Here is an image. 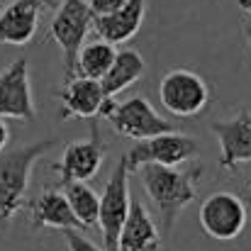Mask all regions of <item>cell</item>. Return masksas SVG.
<instances>
[{
	"label": "cell",
	"mask_w": 251,
	"mask_h": 251,
	"mask_svg": "<svg viewBox=\"0 0 251 251\" xmlns=\"http://www.w3.org/2000/svg\"><path fill=\"white\" fill-rule=\"evenodd\" d=\"M142 188L147 198L154 202L161 217V232H171L176 227L178 215L195 200L198 180L202 178V166L180 168V166H159L147 164L139 168Z\"/></svg>",
	"instance_id": "6da1fadb"
},
{
	"label": "cell",
	"mask_w": 251,
	"mask_h": 251,
	"mask_svg": "<svg viewBox=\"0 0 251 251\" xmlns=\"http://www.w3.org/2000/svg\"><path fill=\"white\" fill-rule=\"evenodd\" d=\"M56 147V139H42L10 151H0V229L7 227L27 200V185L34 164Z\"/></svg>",
	"instance_id": "7a4b0ae2"
},
{
	"label": "cell",
	"mask_w": 251,
	"mask_h": 251,
	"mask_svg": "<svg viewBox=\"0 0 251 251\" xmlns=\"http://www.w3.org/2000/svg\"><path fill=\"white\" fill-rule=\"evenodd\" d=\"M93 29V12L88 7V0H61L51 25H49V39L59 44L64 54V74L66 81L76 76V59L85 44L88 32Z\"/></svg>",
	"instance_id": "3957f363"
},
{
	"label": "cell",
	"mask_w": 251,
	"mask_h": 251,
	"mask_svg": "<svg viewBox=\"0 0 251 251\" xmlns=\"http://www.w3.org/2000/svg\"><path fill=\"white\" fill-rule=\"evenodd\" d=\"M129 168L127 159L120 156L112 176L105 183V190L100 193V210H98V227L102 234V251H120V232L125 227V220L129 215Z\"/></svg>",
	"instance_id": "277c9868"
},
{
	"label": "cell",
	"mask_w": 251,
	"mask_h": 251,
	"mask_svg": "<svg viewBox=\"0 0 251 251\" xmlns=\"http://www.w3.org/2000/svg\"><path fill=\"white\" fill-rule=\"evenodd\" d=\"M198 149H200L198 139L180 134V129H178V132H164V134H156V137H149V139H139L125 154V159H127L129 173H134L147 164L183 166L190 159H195Z\"/></svg>",
	"instance_id": "5b68a950"
},
{
	"label": "cell",
	"mask_w": 251,
	"mask_h": 251,
	"mask_svg": "<svg viewBox=\"0 0 251 251\" xmlns=\"http://www.w3.org/2000/svg\"><path fill=\"white\" fill-rule=\"evenodd\" d=\"M105 120L120 137H132L137 142L164 134V132H178V127L171 120L161 117L144 95H132V98L117 102L115 110Z\"/></svg>",
	"instance_id": "8992f818"
},
{
	"label": "cell",
	"mask_w": 251,
	"mask_h": 251,
	"mask_svg": "<svg viewBox=\"0 0 251 251\" xmlns=\"http://www.w3.org/2000/svg\"><path fill=\"white\" fill-rule=\"evenodd\" d=\"M159 98L171 115L176 117H195L210 102V85L195 71L173 69L159 83Z\"/></svg>",
	"instance_id": "52a82bcc"
},
{
	"label": "cell",
	"mask_w": 251,
	"mask_h": 251,
	"mask_svg": "<svg viewBox=\"0 0 251 251\" xmlns=\"http://www.w3.org/2000/svg\"><path fill=\"white\" fill-rule=\"evenodd\" d=\"M198 220L207 237L217 242H229L237 239L247 227V205L239 195L220 190L202 200Z\"/></svg>",
	"instance_id": "ba28073f"
},
{
	"label": "cell",
	"mask_w": 251,
	"mask_h": 251,
	"mask_svg": "<svg viewBox=\"0 0 251 251\" xmlns=\"http://www.w3.org/2000/svg\"><path fill=\"white\" fill-rule=\"evenodd\" d=\"M0 117L22 120V122H32L37 117L29 64L25 56L15 59L0 71Z\"/></svg>",
	"instance_id": "9c48e42d"
},
{
	"label": "cell",
	"mask_w": 251,
	"mask_h": 251,
	"mask_svg": "<svg viewBox=\"0 0 251 251\" xmlns=\"http://www.w3.org/2000/svg\"><path fill=\"white\" fill-rule=\"evenodd\" d=\"M105 151H107V144L100 137L98 122L90 120V134H88V139L66 144L59 164L54 166L61 185H66L71 180H88V178L98 176V171L105 164Z\"/></svg>",
	"instance_id": "30bf717a"
},
{
	"label": "cell",
	"mask_w": 251,
	"mask_h": 251,
	"mask_svg": "<svg viewBox=\"0 0 251 251\" xmlns=\"http://www.w3.org/2000/svg\"><path fill=\"white\" fill-rule=\"evenodd\" d=\"M210 132L220 144V166L234 171L251 161V110H242L232 120H215Z\"/></svg>",
	"instance_id": "8fae6325"
},
{
	"label": "cell",
	"mask_w": 251,
	"mask_h": 251,
	"mask_svg": "<svg viewBox=\"0 0 251 251\" xmlns=\"http://www.w3.org/2000/svg\"><path fill=\"white\" fill-rule=\"evenodd\" d=\"M107 98L110 95L102 90L100 81L74 76L59 93L61 120H98Z\"/></svg>",
	"instance_id": "7c38bea8"
},
{
	"label": "cell",
	"mask_w": 251,
	"mask_h": 251,
	"mask_svg": "<svg viewBox=\"0 0 251 251\" xmlns=\"http://www.w3.org/2000/svg\"><path fill=\"white\" fill-rule=\"evenodd\" d=\"M42 7V0H12L0 12V44L22 47L32 42L39 27Z\"/></svg>",
	"instance_id": "4fadbf2b"
},
{
	"label": "cell",
	"mask_w": 251,
	"mask_h": 251,
	"mask_svg": "<svg viewBox=\"0 0 251 251\" xmlns=\"http://www.w3.org/2000/svg\"><path fill=\"white\" fill-rule=\"evenodd\" d=\"M144 15H147V0H127L117 12L93 17V29L98 39H105L110 44H125L142 29Z\"/></svg>",
	"instance_id": "5bb4252c"
},
{
	"label": "cell",
	"mask_w": 251,
	"mask_h": 251,
	"mask_svg": "<svg viewBox=\"0 0 251 251\" xmlns=\"http://www.w3.org/2000/svg\"><path fill=\"white\" fill-rule=\"evenodd\" d=\"M161 229H156L149 210L132 198L129 202V215L125 220V227L120 232V242L117 249L120 251H156L161 244Z\"/></svg>",
	"instance_id": "9a60e30c"
},
{
	"label": "cell",
	"mask_w": 251,
	"mask_h": 251,
	"mask_svg": "<svg viewBox=\"0 0 251 251\" xmlns=\"http://www.w3.org/2000/svg\"><path fill=\"white\" fill-rule=\"evenodd\" d=\"M34 229H81L64 190H44L29 202Z\"/></svg>",
	"instance_id": "2e32d148"
},
{
	"label": "cell",
	"mask_w": 251,
	"mask_h": 251,
	"mask_svg": "<svg viewBox=\"0 0 251 251\" xmlns=\"http://www.w3.org/2000/svg\"><path fill=\"white\" fill-rule=\"evenodd\" d=\"M147 71V61L144 56L137 51V49H120L115 54V61L112 66L107 69V74L100 78L102 90L115 98L117 93H122L125 88H129L132 83H137Z\"/></svg>",
	"instance_id": "e0dca14e"
},
{
	"label": "cell",
	"mask_w": 251,
	"mask_h": 251,
	"mask_svg": "<svg viewBox=\"0 0 251 251\" xmlns=\"http://www.w3.org/2000/svg\"><path fill=\"white\" fill-rule=\"evenodd\" d=\"M115 44L105 42V39H95V42H85L78 51V59H76V76H85V78H95L100 81L107 69L112 66L115 61Z\"/></svg>",
	"instance_id": "ac0fdd59"
},
{
	"label": "cell",
	"mask_w": 251,
	"mask_h": 251,
	"mask_svg": "<svg viewBox=\"0 0 251 251\" xmlns=\"http://www.w3.org/2000/svg\"><path fill=\"white\" fill-rule=\"evenodd\" d=\"M64 195L81 225L83 227H95L98 225V210H100V195L85 185V180H71L64 185Z\"/></svg>",
	"instance_id": "d6986e66"
},
{
	"label": "cell",
	"mask_w": 251,
	"mask_h": 251,
	"mask_svg": "<svg viewBox=\"0 0 251 251\" xmlns=\"http://www.w3.org/2000/svg\"><path fill=\"white\" fill-rule=\"evenodd\" d=\"M61 232H64V239H66L69 251H102L98 244H93L90 239H85L78 229H61Z\"/></svg>",
	"instance_id": "ffe728a7"
},
{
	"label": "cell",
	"mask_w": 251,
	"mask_h": 251,
	"mask_svg": "<svg viewBox=\"0 0 251 251\" xmlns=\"http://www.w3.org/2000/svg\"><path fill=\"white\" fill-rule=\"evenodd\" d=\"M127 0H88V7L93 12V17H102V15H112L117 12Z\"/></svg>",
	"instance_id": "44dd1931"
},
{
	"label": "cell",
	"mask_w": 251,
	"mask_h": 251,
	"mask_svg": "<svg viewBox=\"0 0 251 251\" xmlns=\"http://www.w3.org/2000/svg\"><path fill=\"white\" fill-rule=\"evenodd\" d=\"M7 142H10V129H7V125L2 122V117H0V151H5Z\"/></svg>",
	"instance_id": "7402d4cb"
},
{
	"label": "cell",
	"mask_w": 251,
	"mask_h": 251,
	"mask_svg": "<svg viewBox=\"0 0 251 251\" xmlns=\"http://www.w3.org/2000/svg\"><path fill=\"white\" fill-rule=\"evenodd\" d=\"M237 5H239V7L251 17V0H237Z\"/></svg>",
	"instance_id": "603a6c76"
},
{
	"label": "cell",
	"mask_w": 251,
	"mask_h": 251,
	"mask_svg": "<svg viewBox=\"0 0 251 251\" xmlns=\"http://www.w3.org/2000/svg\"><path fill=\"white\" fill-rule=\"evenodd\" d=\"M247 42H249V47H251V25L247 27Z\"/></svg>",
	"instance_id": "cb8c5ba5"
},
{
	"label": "cell",
	"mask_w": 251,
	"mask_h": 251,
	"mask_svg": "<svg viewBox=\"0 0 251 251\" xmlns=\"http://www.w3.org/2000/svg\"><path fill=\"white\" fill-rule=\"evenodd\" d=\"M44 5H54V2H61V0H42Z\"/></svg>",
	"instance_id": "d4e9b609"
},
{
	"label": "cell",
	"mask_w": 251,
	"mask_h": 251,
	"mask_svg": "<svg viewBox=\"0 0 251 251\" xmlns=\"http://www.w3.org/2000/svg\"><path fill=\"white\" fill-rule=\"evenodd\" d=\"M249 195H251V183H249Z\"/></svg>",
	"instance_id": "484cf974"
}]
</instances>
